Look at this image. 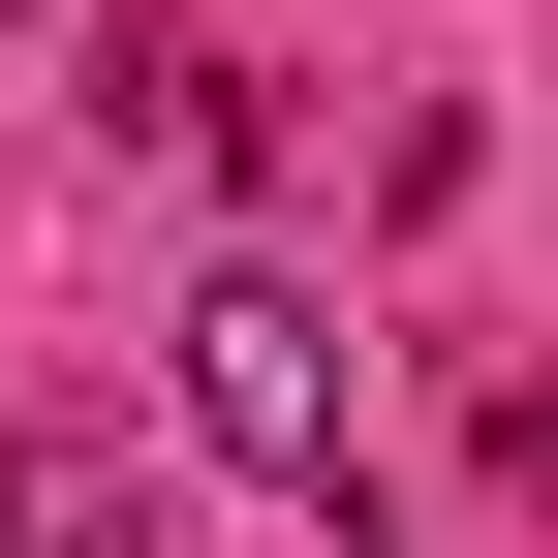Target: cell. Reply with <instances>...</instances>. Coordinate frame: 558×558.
Segmentation results:
<instances>
[{
	"label": "cell",
	"mask_w": 558,
	"mask_h": 558,
	"mask_svg": "<svg viewBox=\"0 0 558 558\" xmlns=\"http://www.w3.org/2000/svg\"><path fill=\"white\" fill-rule=\"evenodd\" d=\"M186 435H218L248 497H341V311H311L279 248H218V279H186Z\"/></svg>",
	"instance_id": "6da1fadb"
},
{
	"label": "cell",
	"mask_w": 558,
	"mask_h": 558,
	"mask_svg": "<svg viewBox=\"0 0 558 558\" xmlns=\"http://www.w3.org/2000/svg\"><path fill=\"white\" fill-rule=\"evenodd\" d=\"M0 558H124V465H0Z\"/></svg>",
	"instance_id": "7a4b0ae2"
},
{
	"label": "cell",
	"mask_w": 558,
	"mask_h": 558,
	"mask_svg": "<svg viewBox=\"0 0 558 558\" xmlns=\"http://www.w3.org/2000/svg\"><path fill=\"white\" fill-rule=\"evenodd\" d=\"M0 32H62V0H0Z\"/></svg>",
	"instance_id": "3957f363"
}]
</instances>
